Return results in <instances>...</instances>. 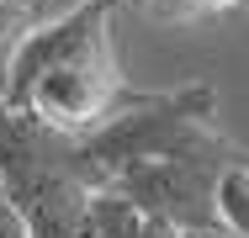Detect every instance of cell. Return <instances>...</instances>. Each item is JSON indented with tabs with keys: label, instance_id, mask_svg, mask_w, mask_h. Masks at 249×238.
<instances>
[{
	"label": "cell",
	"instance_id": "cell-6",
	"mask_svg": "<svg viewBox=\"0 0 249 238\" xmlns=\"http://www.w3.org/2000/svg\"><path fill=\"white\" fill-rule=\"evenodd\" d=\"M180 11H228V5H239V0H175Z\"/></svg>",
	"mask_w": 249,
	"mask_h": 238
},
{
	"label": "cell",
	"instance_id": "cell-4",
	"mask_svg": "<svg viewBox=\"0 0 249 238\" xmlns=\"http://www.w3.org/2000/svg\"><path fill=\"white\" fill-rule=\"evenodd\" d=\"M0 238H32V233H27V222H21V212L11 206L5 186H0Z\"/></svg>",
	"mask_w": 249,
	"mask_h": 238
},
{
	"label": "cell",
	"instance_id": "cell-3",
	"mask_svg": "<svg viewBox=\"0 0 249 238\" xmlns=\"http://www.w3.org/2000/svg\"><path fill=\"white\" fill-rule=\"evenodd\" d=\"M212 212L217 222L228 228L233 238H249V164H228L217 180H212Z\"/></svg>",
	"mask_w": 249,
	"mask_h": 238
},
{
	"label": "cell",
	"instance_id": "cell-1",
	"mask_svg": "<svg viewBox=\"0 0 249 238\" xmlns=\"http://www.w3.org/2000/svg\"><path fill=\"white\" fill-rule=\"evenodd\" d=\"M122 101H127V80H122V64H117V48L106 43L85 58H74V64L48 69L43 80H32V90L21 95V106L11 117H27V122L58 133V138H85Z\"/></svg>",
	"mask_w": 249,
	"mask_h": 238
},
{
	"label": "cell",
	"instance_id": "cell-5",
	"mask_svg": "<svg viewBox=\"0 0 249 238\" xmlns=\"http://www.w3.org/2000/svg\"><path fill=\"white\" fill-rule=\"evenodd\" d=\"M69 5H80V0H21V11H27V27L48 21V16H58V11H69Z\"/></svg>",
	"mask_w": 249,
	"mask_h": 238
},
{
	"label": "cell",
	"instance_id": "cell-2",
	"mask_svg": "<svg viewBox=\"0 0 249 238\" xmlns=\"http://www.w3.org/2000/svg\"><path fill=\"white\" fill-rule=\"evenodd\" d=\"M80 238H175V228L164 217L143 212L138 201L117 196V190H90Z\"/></svg>",
	"mask_w": 249,
	"mask_h": 238
}]
</instances>
